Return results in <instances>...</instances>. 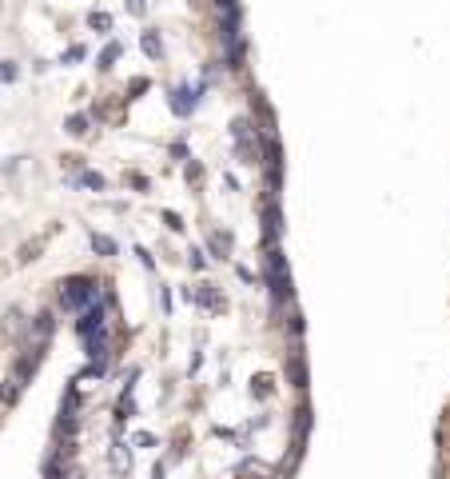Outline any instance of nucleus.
<instances>
[{
  "label": "nucleus",
  "mask_w": 450,
  "mask_h": 479,
  "mask_svg": "<svg viewBox=\"0 0 450 479\" xmlns=\"http://www.w3.org/2000/svg\"><path fill=\"white\" fill-rule=\"evenodd\" d=\"M60 295H64V304L72 307V312H88L92 307V300L100 295V288H96V280H64V288H60Z\"/></svg>",
  "instance_id": "obj_1"
},
{
  "label": "nucleus",
  "mask_w": 450,
  "mask_h": 479,
  "mask_svg": "<svg viewBox=\"0 0 450 479\" xmlns=\"http://www.w3.org/2000/svg\"><path fill=\"white\" fill-rule=\"evenodd\" d=\"M267 283L275 288V295H279V300H287V295H291V272H287V260H283L279 248H271V252H267Z\"/></svg>",
  "instance_id": "obj_2"
},
{
  "label": "nucleus",
  "mask_w": 450,
  "mask_h": 479,
  "mask_svg": "<svg viewBox=\"0 0 450 479\" xmlns=\"http://www.w3.org/2000/svg\"><path fill=\"white\" fill-rule=\"evenodd\" d=\"M76 332L84 336V340H88V336H96V332H104V307L92 304L88 312H80V319H76Z\"/></svg>",
  "instance_id": "obj_3"
},
{
  "label": "nucleus",
  "mask_w": 450,
  "mask_h": 479,
  "mask_svg": "<svg viewBox=\"0 0 450 479\" xmlns=\"http://www.w3.org/2000/svg\"><path fill=\"white\" fill-rule=\"evenodd\" d=\"M195 104H199V88H171V112L187 116Z\"/></svg>",
  "instance_id": "obj_4"
},
{
  "label": "nucleus",
  "mask_w": 450,
  "mask_h": 479,
  "mask_svg": "<svg viewBox=\"0 0 450 479\" xmlns=\"http://www.w3.org/2000/svg\"><path fill=\"white\" fill-rule=\"evenodd\" d=\"M232 136H235V144L244 148V156H247V160H256V144H251V124H247V120H235V124H232Z\"/></svg>",
  "instance_id": "obj_5"
},
{
  "label": "nucleus",
  "mask_w": 450,
  "mask_h": 479,
  "mask_svg": "<svg viewBox=\"0 0 450 479\" xmlns=\"http://www.w3.org/2000/svg\"><path fill=\"white\" fill-rule=\"evenodd\" d=\"M140 44H144V52L152 56V60H159V56H164V40H159L156 32H144V40H140Z\"/></svg>",
  "instance_id": "obj_6"
},
{
  "label": "nucleus",
  "mask_w": 450,
  "mask_h": 479,
  "mask_svg": "<svg viewBox=\"0 0 450 479\" xmlns=\"http://www.w3.org/2000/svg\"><path fill=\"white\" fill-rule=\"evenodd\" d=\"M92 248H96V256H116V240L108 236H92Z\"/></svg>",
  "instance_id": "obj_7"
},
{
  "label": "nucleus",
  "mask_w": 450,
  "mask_h": 479,
  "mask_svg": "<svg viewBox=\"0 0 450 479\" xmlns=\"http://www.w3.org/2000/svg\"><path fill=\"white\" fill-rule=\"evenodd\" d=\"M108 459L116 464V471H128V452H124L120 443H112V452H108Z\"/></svg>",
  "instance_id": "obj_8"
},
{
  "label": "nucleus",
  "mask_w": 450,
  "mask_h": 479,
  "mask_svg": "<svg viewBox=\"0 0 450 479\" xmlns=\"http://www.w3.org/2000/svg\"><path fill=\"white\" fill-rule=\"evenodd\" d=\"M16 76H20V68L13 60H0V84H13Z\"/></svg>",
  "instance_id": "obj_9"
},
{
  "label": "nucleus",
  "mask_w": 450,
  "mask_h": 479,
  "mask_svg": "<svg viewBox=\"0 0 450 479\" xmlns=\"http://www.w3.org/2000/svg\"><path fill=\"white\" fill-rule=\"evenodd\" d=\"M68 132H72V136H84V132H88V116H68Z\"/></svg>",
  "instance_id": "obj_10"
},
{
  "label": "nucleus",
  "mask_w": 450,
  "mask_h": 479,
  "mask_svg": "<svg viewBox=\"0 0 450 479\" xmlns=\"http://www.w3.org/2000/svg\"><path fill=\"white\" fill-rule=\"evenodd\" d=\"M120 56V44H108V49L100 52V68H112V60Z\"/></svg>",
  "instance_id": "obj_11"
},
{
  "label": "nucleus",
  "mask_w": 450,
  "mask_h": 479,
  "mask_svg": "<svg viewBox=\"0 0 450 479\" xmlns=\"http://www.w3.org/2000/svg\"><path fill=\"white\" fill-rule=\"evenodd\" d=\"M88 25H92V28H112V16L108 13H92V16H88Z\"/></svg>",
  "instance_id": "obj_12"
},
{
  "label": "nucleus",
  "mask_w": 450,
  "mask_h": 479,
  "mask_svg": "<svg viewBox=\"0 0 450 479\" xmlns=\"http://www.w3.org/2000/svg\"><path fill=\"white\" fill-rule=\"evenodd\" d=\"M72 60H84V49H68V52H64V64H72Z\"/></svg>",
  "instance_id": "obj_13"
},
{
  "label": "nucleus",
  "mask_w": 450,
  "mask_h": 479,
  "mask_svg": "<svg viewBox=\"0 0 450 479\" xmlns=\"http://www.w3.org/2000/svg\"><path fill=\"white\" fill-rule=\"evenodd\" d=\"M84 184H88V188H104V180H100L96 172H84Z\"/></svg>",
  "instance_id": "obj_14"
},
{
  "label": "nucleus",
  "mask_w": 450,
  "mask_h": 479,
  "mask_svg": "<svg viewBox=\"0 0 450 479\" xmlns=\"http://www.w3.org/2000/svg\"><path fill=\"white\" fill-rule=\"evenodd\" d=\"M132 4V13H144V0H128Z\"/></svg>",
  "instance_id": "obj_15"
}]
</instances>
